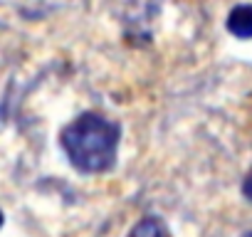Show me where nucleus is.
<instances>
[{
	"label": "nucleus",
	"mask_w": 252,
	"mask_h": 237,
	"mask_svg": "<svg viewBox=\"0 0 252 237\" xmlns=\"http://www.w3.org/2000/svg\"><path fill=\"white\" fill-rule=\"evenodd\" d=\"M119 139V124L94 111L79 114L60 134V144L69 163L82 173H106L116 163Z\"/></svg>",
	"instance_id": "f257e3e1"
},
{
	"label": "nucleus",
	"mask_w": 252,
	"mask_h": 237,
	"mask_svg": "<svg viewBox=\"0 0 252 237\" xmlns=\"http://www.w3.org/2000/svg\"><path fill=\"white\" fill-rule=\"evenodd\" d=\"M227 30L240 40H252V5H237L227 15Z\"/></svg>",
	"instance_id": "f03ea898"
},
{
	"label": "nucleus",
	"mask_w": 252,
	"mask_h": 237,
	"mask_svg": "<svg viewBox=\"0 0 252 237\" xmlns=\"http://www.w3.org/2000/svg\"><path fill=\"white\" fill-rule=\"evenodd\" d=\"M129 237H173V235H171L168 225H166L161 217L146 215L144 220H139V222L131 227Z\"/></svg>",
	"instance_id": "7ed1b4c3"
},
{
	"label": "nucleus",
	"mask_w": 252,
	"mask_h": 237,
	"mask_svg": "<svg viewBox=\"0 0 252 237\" xmlns=\"http://www.w3.org/2000/svg\"><path fill=\"white\" fill-rule=\"evenodd\" d=\"M242 195L252 203V171L245 176V180H242Z\"/></svg>",
	"instance_id": "20e7f679"
},
{
	"label": "nucleus",
	"mask_w": 252,
	"mask_h": 237,
	"mask_svg": "<svg viewBox=\"0 0 252 237\" xmlns=\"http://www.w3.org/2000/svg\"><path fill=\"white\" fill-rule=\"evenodd\" d=\"M0 227H3V212H0Z\"/></svg>",
	"instance_id": "39448f33"
},
{
	"label": "nucleus",
	"mask_w": 252,
	"mask_h": 237,
	"mask_svg": "<svg viewBox=\"0 0 252 237\" xmlns=\"http://www.w3.org/2000/svg\"><path fill=\"white\" fill-rule=\"evenodd\" d=\"M242 237H252V232H245V235H242Z\"/></svg>",
	"instance_id": "423d86ee"
}]
</instances>
